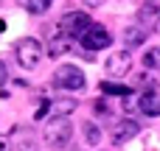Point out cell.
I'll return each instance as SVG.
<instances>
[{"label": "cell", "mask_w": 160, "mask_h": 151, "mask_svg": "<svg viewBox=\"0 0 160 151\" xmlns=\"http://www.w3.org/2000/svg\"><path fill=\"white\" fill-rule=\"evenodd\" d=\"M14 53H17V62H20V67H25V70H34V67L39 64V59H42V45H39L34 36H25V39H20V42H17Z\"/></svg>", "instance_id": "1"}, {"label": "cell", "mask_w": 160, "mask_h": 151, "mask_svg": "<svg viewBox=\"0 0 160 151\" xmlns=\"http://www.w3.org/2000/svg\"><path fill=\"white\" fill-rule=\"evenodd\" d=\"M73 137V126L68 118H53L51 123H45V140L53 146V149H65Z\"/></svg>", "instance_id": "2"}, {"label": "cell", "mask_w": 160, "mask_h": 151, "mask_svg": "<svg viewBox=\"0 0 160 151\" xmlns=\"http://www.w3.org/2000/svg\"><path fill=\"white\" fill-rule=\"evenodd\" d=\"M90 25H93V20H90L84 11H68V14L59 20V31H62V34H68L70 39H79Z\"/></svg>", "instance_id": "3"}, {"label": "cell", "mask_w": 160, "mask_h": 151, "mask_svg": "<svg viewBox=\"0 0 160 151\" xmlns=\"http://www.w3.org/2000/svg\"><path fill=\"white\" fill-rule=\"evenodd\" d=\"M53 87H59V90H84V73L76 64H62L53 73Z\"/></svg>", "instance_id": "4"}, {"label": "cell", "mask_w": 160, "mask_h": 151, "mask_svg": "<svg viewBox=\"0 0 160 151\" xmlns=\"http://www.w3.org/2000/svg\"><path fill=\"white\" fill-rule=\"evenodd\" d=\"M79 42H82V48H87V50H101V48H110V45H112V36H110V31H104V28H98V25H90V28L79 36Z\"/></svg>", "instance_id": "5"}, {"label": "cell", "mask_w": 160, "mask_h": 151, "mask_svg": "<svg viewBox=\"0 0 160 151\" xmlns=\"http://www.w3.org/2000/svg\"><path fill=\"white\" fill-rule=\"evenodd\" d=\"M129 67H132V56H129V50H115V53H110V59H107V64H104L107 76H112V78L127 76Z\"/></svg>", "instance_id": "6"}, {"label": "cell", "mask_w": 160, "mask_h": 151, "mask_svg": "<svg viewBox=\"0 0 160 151\" xmlns=\"http://www.w3.org/2000/svg\"><path fill=\"white\" fill-rule=\"evenodd\" d=\"M138 109H141L146 118H158V115H160V95H158L155 87L146 90V92H141V98H138Z\"/></svg>", "instance_id": "7"}, {"label": "cell", "mask_w": 160, "mask_h": 151, "mask_svg": "<svg viewBox=\"0 0 160 151\" xmlns=\"http://www.w3.org/2000/svg\"><path fill=\"white\" fill-rule=\"evenodd\" d=\"M70 45H73V39H70L68 34L56 31V34H51V39H48V56H51V59H59L62 53L70 50Z\"/></svg>", "instance_id": "8"}, {"label": "cell", "mask_w": 160, "mask_h": 151, "mask_svg": "<svg viewBox=\"0 0 160 151\" xmlns=\"http://www.w3.org/2000/svg\"><path fill=\"white\" fill-rule=\"evenodd\" d=\"M138 132H141V126L135 120H121L112 129V140H115V146H121V143H129L132 137H138Z\"/></svg>", "instance_id": "9"}, {"label": "cell", "mask_w": 160, "mask_h": 151, "mask_svg": "<svg viewBox=\"0 0 160 151\" xmlns=\"http://www.w3.org/2000/svg\"><path fill=\"white\" fill-rule=\"evenodd\" d=\"M146 36H149V31L143 25H127L124 28V45L127 48H141L146 42Z\"/></svg>", "instance_id": "10"}, {"label": "cell", "mask_w": 160, "mask_h": 151, "mask_svg": "<svg viewBox=\"0 0 160 151\" xmlns=\"http://www.w3.org/2000/svg\"><path fill=\"white\" fill-rule=\"evenodd\" d=\"M73 109H76V101L73 98H59V101H51V109L48 112H53V118H68Z\"/></svg>", "instance_id": "11"}, {"label": "cell", "mask_w": 160, "mask_h": 151, "mask_svg": "<svg viewBox=\"0 0 160 151\" xmlns=\"http://www.w3.org/2000/svg\"><path fill=\"white\" fill-rule=\"evenodd\" d=\"M98 90H101L104 95H112V98H124V95H129V92H132L129 87H124V84H112V81H101V84H98Z\"/></svg>", "instance_id": "12"}, {"label": "cell", "mask_w": 160, "mask_h": 151, "mask_svg": "<svg viewBox=\"0 0 160 151\" xmlns=\"http://www.w3.org/2000/svg\"><path fill=\"white\" fill-rule=\"evenodd\" d=\"M82 132H84V140H87L90 146H96V143L101 140V129H98L96 123H90V120H87V123L82 126Z\"/></svg>", "instance_id": "13"}, {"label": "cell", "mask_w": 160, "mask_h": 151, "mask_svg": "<svg viewBox=\"0 0 160 151\" xmlns=\"http://www.w3.org/2000/svg\"><path fill=\"white\" fill-rule=\"evenodd\" d=\"M51 3H53V0H25V8H28L31 14H45V11L51 8Z\"/></svg>", "instance_id": "14"}, {"label": "cell", "mask_w": 160, "mask_h": 151, "mask_svg": "<svg viewBox=\"0 0 160 151\" xmlns=\"http://www.w3.org/2000/svg\"><path fill=\"white\" fill-rule=\"evenodd\" d=\"M158 48H149L146 50V56H143V64H146V70H158Z\"/></svg>", "instance_id": "15"}, {"label": "cell", "mask_w": 160, "mask_h": 151, "mask_svg": "<svg viewBox=\"0 0 160 151\" xmlns=\"http://www.w3.org/2000/svg\"><path fill=\"white\" fill-rule=\"evenodd\" d=\"M48 109H51V101H42L39 109H37V115H34V120H42V118L48 115Z\"/></svg>", "instance_id": "16"}, {"label": "cell", "mask_w": 160, "mask_h": 151, "mask_svg": "<svg viewBox=\"0 0 160 151\" xmlns=\"http://www.w3.org/2000/svg\"><path fill=\"white\" fill-rule=\"evenodd\" d=\"M82 3H87V6H90V8H98V6H104V3H107V0H82Z\"/></svg>", "instance_id": "17"}, {"label": "cell", "mask_w": 160, "mask_h": 151, "mask_svg": "<svg viewBox=\"0 0 160 151\" xmlns=\"http://www.w3.org/2000/svg\"><path fill=\"white\" fill-rule=\"evenodd\" d=\"M6 76H8V70H6V64H3V59H0V84L6 81Z\"/></svg>", "instance_id": "18"}, {"label": "cell", "mask_w": 160, "mask_h": 151, "mask_svg": "<svg viewBox=\"0 0 160 151\" xmlns=\"http://www.w3.org/2000/svg\"><path fill=\"white\" fill-rule=\"evenodd\" d=\"M20 151H39V149H34V146H28V143H22V146H20Z\"/></svg>", "instance_id": "19"}, {"label": "cell", "mask_w": 160, "mask_h": 151, "mask_svg": "<svg viewBox=\"0 0 160 151\" xmlns=\"http://www.w3.org/2000/svg\"><path fill=\"white\" fill-rule=\"evenodd\" d=\"M146 8H155L158 11V0H146Z\"/></svg>", "instance_id": "20"}, {"label": "cell", "mask_w": 160, "mask_h": 151, "mask_svg": "<svg viewBox=\"0 0 160 151\" xmlns=\"http://www.w3.org/2000/svg\"><path fill=\"white\" fill-rule=\"evenodd\" d=\"M0 151H8V143H6L3 137H0Z\"/></svg>", "instance_id": "21"}]
</instances>
